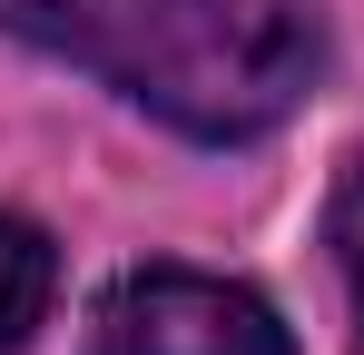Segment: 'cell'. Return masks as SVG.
Instances as JSON below:
<instances>
[{
    "label": "cell",
    "instance_id": "cell-1",
    "mask_svg": "<svg viewBox=\"0 0 364 355\" xmlns=\"http://www.w3.org/2000/svg\"><path fill=\"white\" fill-rule=\"evenodd\" d=\"M0 30L109 79L197 148L266 138L325 59L296 0H0Z\"/></svg>",
    "mask_w": 364,
    "mask_h": 355
},
{
    "label": "cell",
    "instance_id": "cell-2",
    "mask_svg": "<svg viewBox=\"0 0 364 355\" xmlns=\"http://www.w3.org/2000/svg\"><path fill=\"white\" fill-rule=\"evenodd\" d=\"M89 355H296L286 316L207 267H128L89 316Z\"/></svg>",
    "mask_w": 364,
    "mask_h": 355
},
{
    "label": "cell",
    "instance_id": "cell-3",
    "mask_svg": "<svg viewBox=\"0 0 364 355\" xmlns=\"http://www.w3.org/2000/svg\"><path fill=\"white\" fill-rule=\"evenodd\" d=\"M50 296H60V247L0 207V355H20L50 326Z\"/></svg>",
    "mask_w": 364,
    "mask_h": 355
},
{
    "label": "cell",
    "instance_id": "cell-4",
    "mask_svg": "<svg viewBox=\"0 0 364 355\" xmlns=\"http://www.w3.org/2000/svg\"><path fill=\"white\" fill-rule=\"evenodd\" d=\"M325 247H335V277H345V316H355V355H364V148L345 158L335 197H325Z\"/></svg>",
    "mask_w": 364,
    "mask_h": 355
}]
</instances>
